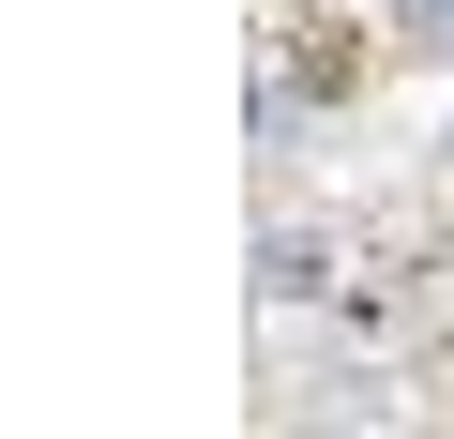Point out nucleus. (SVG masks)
<instances>
[{
	"instance_id": "1",
	"label": "nucleus",
	"mask_w": 454,
	"mask_h": 439,
	"mask_svg": "<svg viewBox=\"0 0 454 439\" xmlns=\"http://www.w3.org/2000/svg\"><path fill=\"white\" fill-rule=\"evenodd\" d=\"M409 16H424V31H454V0H409Z\"/></svg>"
}]
</instances>
